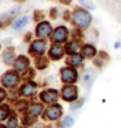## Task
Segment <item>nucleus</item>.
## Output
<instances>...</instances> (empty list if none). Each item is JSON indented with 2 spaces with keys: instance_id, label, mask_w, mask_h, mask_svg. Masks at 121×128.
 Listing matches in <instances>:
<instances>
[{
  "instance_id": "nucleus-1",
  "label": "nucleus",
  "mask_w": 121,
  "mask_h": 128,
  "mask_svg": "<svg viewBox=\"0 0 121 128\" xmlns=\"http://www.w3.org/2000/svg\"><path fill=\"white\" fill-rule=\"evenodd\" d=\"M73 22L76 26H78L81 29H86L91 22V14L87 10L78 8L73 12Z\"/></svg>"
},
{
  "instance_id": "nucleus-2",
  "label": "nucleus",
  "mask_w": 121,
  "mask_h": 128,
  "mask_svg": "<svg viewBox=\"0 0 121 128\" xmlns=\"http://www.w3.org/2000/svg\"><path fill=\"white\" fill-rule=\"evenodd\" d=\"M18 80H20V76L14 71H8L7 73L3 74L1 78H0L1 84L5 86V88H12V86H14L17 82H18Z\"/></svg>"
},
{
  "instance_id": "nucleus-3",
  "label": "nucleus",
  "mask_w": 121,
  "mask_h": 128,
  "mask_svg": "<svg viewBox=\"0 0 121 128\" xmlns=\"http://www.w3.org/2000/svg\"><path fill=\"white\" fill-rule=\"evenodd\" d=\"M61 97L64 101H68V102L76 101L78 97V89L73 85H65L61 90Z\"/></svg>"
},
{
  "instance_id": "nucleus-4",
  "label": "nucleus",
  "mask_w": 121,
  "mask_h": 128,
  "mask_svg": "<svg viewBox=\"0 0 121 128\" xmlns=\"http://www.w3.org/2000/svg\"><path fill=\"white\" fill-rule=\"evenodd\" d=\"M60 74H61V81L65 84H73L78 78V73L74 68H62Z\"/></svg>"
},
{
  "instance_id": "nucleus-5",
  "label": "nucleus",
  "mask_w": 121,
  "mask_h": 128,
  "mask_svg": "<svg viewBox=\"0 0 121 128\" xmlns=\"http://www.w3.org/2000/svg\"><path fill=\"white\" fill-rule=\"evenodd\" d=\"M62 115V108L60 104H52L44 112V119L47 120H57Z\"/></svg>"
},
{
  "instance_id": "nucleus-6",
  "label": "nucleus",
  "mask_w": 121,
  "mask_h": 128,
  "mask_svg": "<svg viewBox=\"0 0 121 128\" xmlns=\"http://www.w3.org/2000/svg\"><path fill=\"white\" fill-rule=\"evenodd\" d=\"M46 48H47V42L44 39L34 40L30 46V54L31 55H43Z\"/></svg>"
},
{
  "instance_id": "nucleus-7",
  "label": "nucleus",
  "mask_w": 121,
  "mask_h": 128,
  "mask_svg": "<svg viewBox=\"0 0 121 128\" xmlns=\"http://www.w3.org/2000/svg\"><path fill=\"white\" fill-rule=\"evenodd\" d=\"M96 76H98V72L94 68H87L82 74V84L85 86H87V88H90V86L93 85V82L95 81Z\"/></svg>"
},
{
  "instance_id": "nucleus-8",
  "label": "nucleus",
  "mask_w": 121,
  "mask_h": 128,
  "mask_svg": "<svg viewBox=\"0 0 121 128\" xmlns=\"http://www.w3.org/2000/svg\"><path fill=\"white\" fill-rule=\"evenodd\" d=\"M68 39V29L65 26H59L55 29V32L52 34V40L55 43H60V42H65Z\"/></svg>"
},
{
  "instance_id": "nucleus-9",
  "label": "nucleus",
  "mask_w": 121,
  "mask_h": 128,
  "mask_svg": "<svg viewBox=\"0 0 121 128\" xmlns=\"http://www.w3.org/2000/svg\"><path fill=\"white\" fill-rule=\"evenodd\" d=\"M57 97H59V93L55 89H48L40 93V100L46 103H55L57 101Z\"/></svg>"
},
{
  "instance_id": "nucleus-10",
  "label": "nucleus",
  "mask_w": 121,
  "mask_h": 128,
  "mask_svg": "<svg viewBox=\"0 0 121 128\" xmlns=\"http://www.w3.org/2000/svg\"><path fill=\"white\" fill-rule=\"evenodd\" d=\"M51 32H52V28H51V24L50 22H40V24L37 26V36L40 37V38H46V37H48Z\"/></svg>"
},
{
  "instance_id": "nucleus-11",
  "label": "nucleus",
  "mask_w": 121,
  "mask_h": 128,
  "mask_svg": "<svg viewBox=\"0 0 121 128\" xmlns=\"http://www.w3.org/2000/svg\"><path fill=\"white\" fill-rule=\"evenodd\" d=\"M64 51L65 50L62 48V46H60L59 43H54L50 48V58L54 60H59L64 55Z\"/></svg>"
},
{
  "instance_id": "nucleus-12",
  "label": "nucleus",
  "mask_w": 121,
  "mask_h": 128,
  "mask_svg": "<svg viewBox=\"0 0 121 128\" xmlns=\"http://www.w3.org/2000/svg\"><path fill=\"white\" fill-rule=\"evenodd\" d=\"M14 69L17 72H24L25 69L29 67V59L26 56H24V55H21V56H18L17 59L14 60Z\"/></svg>"
},
{
  "instance_id": "nucleus-13",
  "label": "nucleus",
  "mask_w": 121,
  "mask_h": 128,
  "mask_svg": "<svg viewBox=\"0 0 121 128\" xmlns=\"http://www.w3.org/2000/svg\"><path fill=\"white\" fill-rule=\"evenodd\" d=\"M35 89H37V86H35V84H34V82H26V84H24V85L21 86L20 92H21L22 96L30 97V96H33L34 93H35Z\"/></svg>"
},
{
  "instance_id": "nucleus-14",
  "label": "nucleus",
  "mask_w": 121,
  "mask_h": 128,
  "mask_svg": "<svg viewBox=\"0 0 121 128\" xmlns=\"http://www.w3.org/2000/svg\"><path fill=\"white\" fill-rule=\"evenodd\" d=\"M3 62L5 64H8V66H10V64H14V51L13 48H7L4 50L3 52Z\"/></svg>"
},
{
  "instance_id": "nucleus-15",
  "label": "nucleus",
  "mask_w": 121,
  "mask_h": 128,
  "mask_svg": "<svg viewBox=\"0 0 121 128\" xmlns=\"http://www.w3.org/2000/svg\"><path fill=\"white\" fill-rule=\"evenodd\" d=\"M96 54V48L94 47L93 44H86L83 46L82 48V56L83 58H87V59H91V58H94Z\"/></svg>"
},
{
  "instance_id": "nucleus-16",
  "label": "nucleus",
  "mask_w": 121,
  "mask_h": 128,
  "mask_svg": "<svg viewBox=\"0 0 121 128\" xmlns=\"http://www.w3.org/2000/svg\"><path fill=\"white\" fill-rule=\"evenodd\" d=\"M66 63L69 64V66H72V67H81V66H82V63H83V56H81L78 54L72 55L66 60Z\"/></svg>"
},
{
  "instance_id": "nucleus-17",
  "label": "nucleus",
  "mask_w": 121,
  "mask_h": 128,
  "mask_svg": "<svg viewBox=\"0 0 121 128\" xmlns=\"http://www.w3.org/2000/svg\"><path fill=\"white\" fill-rule=\"evenodd\" d=\"M29 22V16H21L20 18H17L14 22H13V25H12V28L14 29V30H20V29H22L26 24Z\"/></svg>"
},
{
  "instance_id": "nucleus-18",
  "label": "nucleus",
  "mask_w": 121,
  "mask_h": 128,
  "mask_svg": "<svg viewBox=\"0 0 121 128\" xmlns=\"http://www.w3.org/2000/svg\"><path fill=\"white\" fill-rule=\"evenodd\" d=\"M78 50H79V43L77 42V40H72V42H69L66 44V47H65L66 54H69V55H76L78 52Z\"/></svg>"
},
{
  "instance_id": "nucleus-19",
  "label": "nucleus",
  "mask_w": 121,
  "mask_h": 128,
  "mask_svg": "<svg viewBox=\"0 0 121 128\" xmlns=\"http://www.w3.org/2000/svg\"><path fill=\"white\" fill-rule=\"evenodd\" d=\"M43 112V106L40 103H33L30 107H29V114L30 115H33V116H37L38 115H40Z\"/></svg>"
},
{
  "instance_id": "nucleus-20",
  "label": "nucleus",
  "mask_w": 121,
  "mask_h": 128,
  "mask_svg": "<svg viewBox=\"0 0 121 128\" xmlns=\"http://www.w3.org/2000/svg\"><path fill=\"white\" fill-rule=\"evenodd\" d=\"M73 124H74V119L72 116H65V118L62 119V123L59 128H70Z\"/></svg>"
},
{
  "instance_id": "nucleus-21",
  "label": "nucleus",
  "mask_w": 121,
  "mask_h": 128,
  "mask_svg": "<svg viewBox=\"0 0 121 128\" xmlns=\"http://www.w3.org/2000/svg\"><path fill=\"white\" fill-rule=\"evenodd\" d=\"M9 116V107L8 106H0V122L7 119Z\"/></svg>"
},
{
  "instance_id": "nucleus-22",
  "label": "nucleus",
  "mask_w": 121,
  "mask_h": 128,
  "mask_svg": "<svg viewBox=\"0 0 121 128\" xmlns=\"http://www.w3.org/2000/svg\"><path fill=\"white\" fill-rule=\"evenodd\" d=\"M78 2L83 5V7L89 9H95V4L93 3V0H78Z\"/></svg>"
},
{
  "instance_id": "nucleus-23",
  "label": "nucleus",
  "mask_w": 121,
  "mask_h": 128,
  "mask_svg": "<svg viewBox=\"0 0 121 128\" xmlns=\"http://www.w3.org/2000/svg\"><path fill=\"white\" fill-rule=\"evenodd\" d=\"M35 64H37V67H38L39 69H42V68H44V67L48 66V62H47V59H44V58H40V59L37 60Z\"/></svg>"
},
{
  "instance_id": "nucleus-24",
  "label": "nucleus",
  "mask_w": 121,
  "mask_h": 128,
  "mask_svg": "<svg viewBox=\"0 0 121 128\" xmlns=\"http://www.w3.org/2000/svg\"><path fill=\"white\" fill-rule=\"evenodd\" d=\"M34 120H35V116H33V115H30V114H29L27 116H24V119H22L24 124H26V126L33 124V123H34Z\"/></svg>"
},
{
  "instance_id": "nucleus-25",
  "label": "nucleus",
  "mask_w": 121,
  "mask_h": 128,
  "mask_svg": "<svg viewBox=\"0 0 121 128\" xmlns=\"http://www.w3.org/2000/svg\"><path fill=\"white\" fill-rule=\"evenodd\" d=\"M17 124H18V120H17V118H16V116H12V118L8 120L7 127H8V128H16Z\"/></svg>"
},
{
  "instance_id": "nucleus-26",
  "label": "nucleus",
  "mask_w": 121,
  "mask_h": 128,
  "mask_svg": "<svg viewBox=\"0 0 121 128\" xmlns=\"http://www.w3.org/2000/svg\"><path fill=\"white\" fill-rule=\"evenodd\" d=\"M26 107H27L26 101H20V102H17V104H16L17 111H24V110H25Z\"/></svg>"
},
{
  "instance_id": "nucleus-27",
  "label": "nucleus",
  "mask_w": 121,
  "mask_h": 128,
  "mask_svg": "<svg viewBox=\"0 0 121 128\" xmlns=\"http://www.w3.org/2000/svg\"><path fill=\"white\" fill-rule=\"evenodd\" d=\"M83 102H85V100H83V98H81V100H78L77 102H74V103L72 104V106H70V108H72V110H78V108H81V107H82Z\"/></svg>"
},
{
  "instance_id": "nucleus-28",
  "label": "nucleus",
  "mask_w": 121,
  "mask_h": 128,
  "mask_svg": "<svg viewBox=\"0 0 121 128\" xmlns=\"http://www.w3.org/2000/svg\"><path fill=\"white\" fill-rule=\"evenodd\" d=\"M9 13H3V14H0V25H3V24H5V22L8 21V18H9Z\"/></svg>"
},
{
  "instance_id": "nucleus-29",
  "label": "nucleus",
  "mask_w": 121,
  "mask_h": 128,
  "mask_svg": "<svg viewBox=\"0 0 121 128\" xmlns=\"http://www.w3.org/2000/svg\"><path fill=\"white\" fill-rule=\"evenodd\" d=\"M20 9H21L20 7H16V8H13V9H10L8 13H9V16H10V17H12V16H16V14H18Z\"/></svg>"
},
{
  "instance_id": "nucleus-30",
  "label": "nucleus",
  "mask_w": 121,
  "mask_h": 128,
  "mask_svg": "<svg viewBox=\"0 0 121 128\" xmlns=\"http://www.w3.org/2000/svg\"><path fill=\"white\" fill-rule=\"evenodd\" d=\"M5 96H7V93H5V90L3 89V88H0V102H1L4 98H5Z\"/></svg>"
},
{
  "instance_id": "nucleus-31",
  "label": "nucleus",
  "mask_w": 121,
  "mask_h": 128,
  "mask_svg": "<svg viewBox=\"0 0 121 128\" xmlns=\"http://www.w3.org/2000/svg\"><path fill=\"white\" fill-rule=\"evenodd\" d=\"M115 47L119 48V47H120V43H119V42H116V43H115Z\"/></svg>"
},
{
  "instance_id": "nucleus-32",
  "label": "nucleus",
  "mask_w": 121,
  "mask_h": 128,
  "mask_svg": "<svg viewBox=\"0 0 121 128\" xmlns=\"http://www.w3.org/2000/svg\"><path fill=\"white\" fill-rule=\"evenodd\" d=\"M61 2H62V3H66V4H68V3H70V0H61Z\"/></svg>"
},
{
  "instance_id": "nucleus-33",
  "label": "nucleus",
  "mask_w": 121,
  "mask_h": 128,
  "mask_svg": "<svg viewBox=\"0 0 121 128\" xmlns=\"http://www.w3.org/2000/svg\"><path fill=\"white\" fill-rule=\"evenodd\" d=\"M34 128H44V127H42V126H35Z\"/></svg>"
},
{
  "instance_id": "nucleus-34",
  "label": "nucleus",
  "mask_w": 121,
  "mask_h": 128,
  "mask_svg": "<svg viewBox=\"0 0 121 128\" xmlns=\"http://www.w3.org/2000/svg\"><path fill=\"white\" fill-rule=\"evenodd\" d=\"M0 128H8V127H4V126H1V124H0Z\"/></svg>"
},
{
  "instance_id": "nucleus-35",
  "label": "nucleus",
  "mask_w": 121,
  "mask_h": 128,
  "mask_svg": "<svg viewBox=\"0 0 121 128\" xmlns=\"http://www.w3.org/2000/svg\"><path fill=\"white\" fill-rule=\"evenodd\" d=\"M115 2H121V0H115Z\"/></svg>"
},
{
  "instance_id": "nucleus-36",
  "label": "nucleus",
  "mask_w": 121,
  "mask_h": 128,
  "mask_svg": "<svg viewBox=\"0 0 121 128\" xmlns=\"http://www.w3.org/2000/svg\"><path fill=\"white\" fill-rule=\"evenodd\" d=\"M21 128H25V127H21Z\"/></svg>"
}]
</instances>
